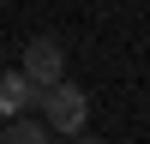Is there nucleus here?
<instances>
[{
	"instance_id": "obj_1",
	"label": "nucleus",
	"mask_w": 150,
	"mask_h": 144,
	"mask_svg": "<svg viewBox=\"0 0 150 144\" xmlns=\"http://www.w3.org/2000/svg\"><path fill=\"white\" fill-rule=\"evenodd\" d=\"M36 108H42V126H48V132H66V138L90 126V96H84L78 84H66V78L48 84V90L36 96Z\"/></svg>"
},
{
	"instance_id": "obj_2",
	"label": "nucleus",
	"mask_w": 150,
	"mask_h": 144,
	"mask_svg": "<svg viewBox=\"0 0 150 144\" xmlns=\"http://www.w3.org/2000/svg\"><path fill=\"white\" fill-rule=\"evenodd\" d=\"M18 72L36 84V90L60 84V78H66V48H60V36H30V42H24V60H18Z\"/></svg>"
},
{
	"instance_id": "obj_3",
	"label": "nucleus",
	"mask_w": 150,
	"mask_h": 144,
	"mask_svg": "<svg viewBox=\"0 0 150 144\" xmlns=\"http://www.w3.org/2000/svg\"><path fill=\"white\" fill-rule=\"evenodd\" d=\"M36 96H42V90H36V84L24 78L18 66H12V72H0V120H18V114H30V108H36Z\"/></svg>"
},
{
	"instance_id": "obj_4",
	"label": "nucleus",
	"mask_w": 150,
	"mask_h": 144,
	"mask_svg": "<svg viewBox=\"0 0 150 144\" xmlns=\"http://www.w3.org/2000/svg\"><path fill=\"white\" fill-rule=\"evenodd\" d=\"M0 144H48V126H42V120H30V114L0 120Z\"/></svg>"
},
{
	"instance_id": "obj_5",
	"label": "nucleus",
	"mask_w": 150,
	"mask_h": 144,
	"mask_svg": "<svg viewBox=\"0 0 150 144\" xmlns=\"http://www.w3.org/2000/svg\"><path fill=\"white\" fill-rule=\"evenodd\" d=\"M66 144H102V138H90V132H72V138H66Z\"/></svg>"
}]
</instances>
